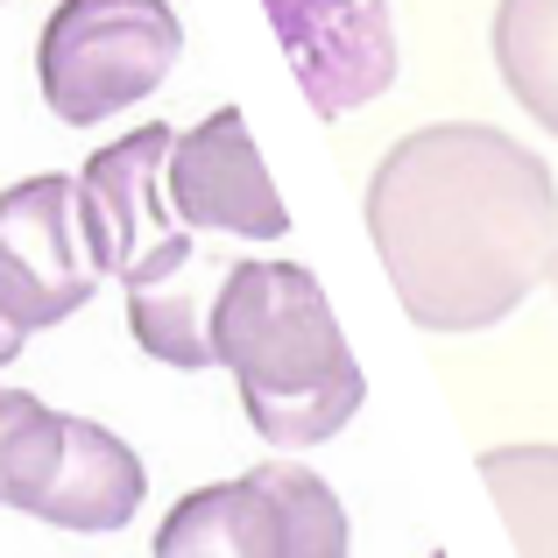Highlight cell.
Instances as JSON below:
<instances>
[{
  "instance_id": "obj_1",
  "label": "cell",
  "mask_w": 558,
  "mask_h": 558,
  "mask_svg": "<svg viewBox=\"0 0 558 558\" xmlns=\"http://www.w3.org/2000/svg\"><path fill=\"white\" fill-rule=\"evenodd\" d=\"M368 233L410 326L481 332L551 276L558 184L502 128L438 121L375 163Z\"/></svg>"
},
{
  "instance_id": "obj_2",
  "label": "cell",
  "mask_w": 558,
  "mask_h": 558,
  "mask_svg": "<svg viewBox=\"0 0 558 558\" xmlns=\"http://www.w3.org/2000/svg\"><path fill=\"white\" fill-rule=\"evenodd\" d=\"M213 368L233 375L241 410L269 446H326L354 424L368 381L304 262H233L213 312Z\"/></svg>"
},
{
  "instance_id": "obj_3",
  "label": "cell",
  "mask_w": 558,
  "mask_h": 558,
  "mask_svg": "<svg viewBox=\"0 0 558 558\" xmlns=\"http://www.w3.org/2000/svg\"><path fill=\"white\" fill-rule=\"evenodd\" d=\"M142 495H149V474L128 452V438L36 403L28 389H0V509L107 537L135 523Z\"/></svg>"
},
{
  "instance_id": "obj_4",
  "label": "cell",
  "mask_w": 558,
  "mask_h": 558,
  "mask_svg": "<svg viewBox=\"0 0 558 558\" xmlns=\"http://www.w3.org/2000/svg\"><path fill=\"white\" fill-rule=\"evenodd\" d=\"M184 50V28L163 0H64L43 22L36 78L57 121L93 128L149 99Z\"/></svg>"
},
{
  "instance_id": "obj_5",
  "label": "cell",
  "mask_w": 558,
  "mask_h": 558,
  "mask_svg": "<svg viewBox=\"0 0 558 558\" xmlns=\"http://www.w3.org/2000/svg\"><path fill=\"white\" fill-rule=\"evenodd\" d=\"M156 558H347V509L312 466L262 460L184 495L156 531Z\"/></svg>"
},
{
  "instance_id": "obj_6",
  "label": "cell",
  "mask_w": 558,
  "mask_h": 558,
  "mask_svg": "<svg viewBox=\"0 0 558 558\" xmlns=\"http://www.w3.org/2000/svg\"><path fill=\"white\" fill-rule=\"evenodd\" d=\"M99 262L85 247L78 178H22L0 191V326L50 332L78 304H93Z\"/></svg>"
},
{
  "instance_id": "obj_7",
  "label": "cell",
  "mask_w": 558,
  "mask_h": 558,
  "mask_svg": "<svg viewBox=\"0 0 558 558\" xmlns=\"http://www.w3.org/2000/svg\"><path fill=\"white\" fill-rule=\"evenodd\" d=\"M163 191L184 233H219V241H283L290 233V213L262 170L241 107H219L198 128H184L170 149Z\"/></svg>"
},
{
  "instance_id": "obj_8",
  "label": "cell",
  "mask_w": 558,
  "mask_h": 558,
  "mask_svg": "<svg viewBox=\"0 0 558 558\" xmlns=\"http://www.w3.org/2000/svg\"><path fill=\"white\" fill-rule=\"evenodd\" d=\"M170 149H178V135L163 121H149L135 135L107 142L78 170V219H85V247H93L99 276L142 269L156 247H170L184 233L178 213H170V191H163Z\"/></svg>"
},
{
  "instance_id": "obj_9",
  "label": "cell",
  "mask_w": 558,
  "mask_h": 558,
  "mask_svg": "<svg viewBox=\"0 0 558 558\" xmlns=\"http://www.w3.org/2000/svg\"><path fill=\"white\" fill-rule=\"evenodd\" d=\"M269 28L283 36V57L298 64L304 93H312L318 121H340V113L368 107V99L389 93L396 78V28L389 8H368V0H276Z\"/></svg>"
},
{
  "instance_id": "obj_10",
  "label": "cell",
  "mask_w": 558,
  "mask_h": 558,
  "mask_svg": "<svg viewBox=\"0 0 558 558\" xmlns=\"http://www.w3.org/2000/svg\"><path fill=\"white\" fill-rule=\"evenodd\" d=\"M233 276V255H213L198 233H178L142 269H128V332L163 368H213V312Z\"/></svg>"
},
{
  "instance_id": "obj_11",
  "label": "cell",
  "mask_w": 558,
  "mask_h": 558,
  "mask_svg": "<svg viewBox=\"0 0 558 558\" xmlns=\"http://www.w3.org/2000/svg\"><path fill=\"white\" fill-rule=\"evenodd\" d=\"M495 509L523 558H558V446H495L481 452Z\"/></svg>"
},
{
  "instance_id": "obj_12",
  "label": "cell",
  "mask_w": 558,
  "mask_h": 558,
  "mask_svg": "<svg viewBox=\"0 0 558 558\" xmlns=\"http://www.w3.org/2000/svg\"><path fill=\"white\" fill-rule=\"evenodd\" d=\"M495 64L531 121L558 135V0H509L495 8Z\"/></svg>"
},
{
  "instance_id": "obj_13",
  "label": "cell",
  "mask_w": 558,
  "mask_h": 558,
  "mask_svg": "<svg viewBox=\"0 0 558 558\" xmlns=\"http://www.w3.org/2000/svg\"><path fill=\"white\" fill-rule=\"evenodd\" d=\"M14 354H22V332H8V326H0V368H8Z\"/></svg>"
},
{
  "instance_id": "obj_14",
  "label": "cell",
  "mask_w": 558,
  "mask_h": 558,
  "mask_svg": "<svg viewBox=\"0 0 558 558\" xmlns=\"http://www.w3.org/2000/svg\"><path fill=\"white\" fill-rule=\"evenodd\" d=\"M551 290H558V262H551Z\"/></svg>"
},
{
  "instance_id": "obj_15",
  "label": "cell",
  "mask_w": 558,
  "mask_h": 558,
  "mask_svg": "<svg viewBox=\"0 0 558 558\" xmlns=\"http://www.w3.org/2000/svg\"><path fill=\"white\" fill-rule=\"evenodd\" d=\"M438 558H446V551H438Z\"/></svg>"
}]
</instances>
